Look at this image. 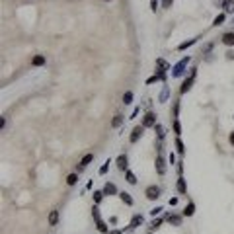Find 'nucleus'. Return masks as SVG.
<instances>
[{
    "label": "nucleus",
    "instance_id": "obj_1",
    "mask_svg": "<svg viewBox=\"0 0 234 234\" xmlns=\"http://www.w3.org/2000/svg\"><path fill=\"white\" fill-rule=\"evenodd\" d=\"M158 197H160V187H158V185H150V187L146 189V199L154 201V199H158Z\"/></svg>",
    "mask_w": 234,
    "mask_h": 234
},
{
    "label": "nucleus",
    "instance_id": "obj_2",
    "mask_svg": "<svg viewBox=\"0 0 234 234\" xmlns=\"http://www.w3.org/2000/svg\"><path fill=\"white\" fill-rule=\"evenodd\" d=\"M142 131H145V127H142V125L135 127V129H133V133H131V137H129V141H131V142H137V141L142 137Z\"/></svg>",
    "mask_w": 234,
    "mask_h": 234
},
{
    "label": "nucleus",
    "instance_id": "obj_3",
    "mask_svg": "<svg viewBox=\"0 0 234 234\" xmlns=\"http://www.w3.org/2000/svg\"><path fill=\"white\" fill-rule=\"evenodd\" d=\"M154 123H156V115H154V113H146L145 119H142V127H154Z\"/></svg>",
    "mask_w": 234,
    "mask_h": 234
},
{
    "label": "nucleus",
    "instance_id": "obj_4",
    "mask_svg": "<svg viewBox=\"0 0 234 234\" xmlns=\"http://www.w3.org/2000/svg\"><path fill=\"white\" fill-rule=\"evenodd\" d=\"M92 215H94V219H96V222H98V230H100V232H108V228H105V225H104L102 221H100L98 209H92Z\"/></svg>",
    "mask_w": 234,
    "mask_h": 234
},
{
    "label": "nucleus",
    "instance_id": "obj_5",
    "mask_svg": "<svg viewBox=\"0 0 234 234\" xmlns=\"http://www.w3.org/2000/svg\"><path fill=\"white\" fill-rule=\"evenodd\" d=\"M222 43L228 45V47H232V45H234V33H232V31H228V33L222 35Z\"/></svg>",
    "mask_w": 234,
    "mask_h": 234
},
{
    "label": "nucleus",
    "instance_id": "obj_6",
    "mask_svg": "<svg viewBox=\"0 0 234 234\" xmlns=\"http://www.w3.org/2000/svg\"><path fill=\"white\" fill-rule=\"evenodd\" d=\"M117 168H119V170H127V156H125V154H121V156L117 158Z\"/></svg>",
    "mask_w": 234,
    "mask_h": 234
},
{
    "label": "nucleus",
    "instance_id": "obj_7",
    "mask_svg": "<svg viewBox=\"0 0 234 234\" xmlns=\"http://www.w3.org/2000/svg\"><path fill=\"white\" fill-rule=\"evenodd\" d=\"M31 65H33V66H43V65H45V57H43V55H37V57H33Z\"/></svg>",
    "mask_w": 234,
    "mask_h": 234
},
{
    "label": "nucleus",
    "instance_id": "obj_8",
    "mask_svg": "<svg viewBox=\"0 0 234 234\" xmlns=\"http://www.w3.org/2000/svg\"><path fill=\"white\" fill-rule=\"evenodd\" d=\"M58 222V211H51V215H49V225L55 226Z\"/></svg>",
    "mask_w": 234,
    "mask_h": 234
},
{
    "label": "nucleus",
    "instance_id": "obj_9",
    "mask_svg": "<svg viewBox=\"0 0 234 234\" xmlns=\"http://www.w3.org/2000/svg\"><path fill=\"white\" fill-rule=\"evenodd\" d=\"M115 191H117V189H115L113 183H105V187H104V193H105V195H113Z\"/></svg>",
    "mask_w": 234,
    "mask_h": 234
},
{
    "label": "nucleus",
    "instance_id": "obj_10",
    "mask_svg": "<svg viewBox=\"0 0 234 234\" xmlns=\"http://www.w3.org/2000/svg\"><path fill=\"white\" fill-rule=\"evenodd\" d=\"M121 123H123V115H115L113 117V121H111V127H121Z\"/></svg>",
    "mask_w": 234,
    "mask_h": 234
},
{
    "label": "nucleus",
    "instance_id": "obj_11",
    "mask_svg": "<svg viewBox=\"0 0 234 234\" xmlns=\"http://www.w3.org/2000/svg\"><path fill=\"white\" fill-rule=\"evenodd\" d=\"M92 160H94V154H86V156H84L82 160H80V166H82V168H84V166H88V164L92 162Z\"/></svg>",
    "mask_w": 234,
    "mask_h": 234
},
{
    "label": "nucleus",
    "instance_id": "obj_12",
    "mask_svg": "<svg viewBox=\"0 0 234 234\" xmlns=\"http://www.w3.org/2000/svg\"><path fill=\"white\" fill-rule=\"evenodd\" d=\"M225 10H226L228 14L234 12V0H225Z\"/></svg>",
    "mask_w": 234,
    "mask_h": 234
},
{
    "label": "nucleus",
    "instance_id": "obj_13",
    "mask_svg": "<svg viewBox=\"0 0 234 234\" xmlns=\"http://www.w3.org/2000/svg\"><path fill=\"white\" fill-rule=\"evenodd\" d=\"M119 197L123 199L127 205H133V199H131V195H129V193H125V191H123V193H119Z\"/></svg>",
    "mask_w": 234,
    "mask_h": 234
},
{
    "label": "nucleus",
    "instance_id": "obj_14",
    "mask_svg": "<svg viewBox=\"0 0 234 234\" xmlns=\"http://www.w3.org/2000/svg\"><path fill=\"white\" fill-rule=\"evenodd\" d=\"M156 168H158V174H164V160H162V156H158V160H156Z\"/></svg>",
    "mask_w": 234,
    "mask_h": 234
},
{
    "label": "nucleus",
    "instance_id": "obj_15",
    "mask_svg": "<svg viewBox=\"0 0 234 234\" xmlns=\"http://www.w3.org/2000/svg\"><path fill=\"white\" fill-rule=\"evenodd\" d=\"M125 178H127V182H129V183H133V185L137 183V178H135V174H133V172H127Z\"/></svg>",
    "mask_w": 234,
    "mask_h": 234
},
{
    "label": "nucleus",
    "instance_id": "obj_16",
    "mask_svg": "<svg viewBox=\"0 0 234 234\" xmlns=\"http://www.w3.org/2000/svg\"><path fill=\"white\" fill-rule=\"evenodd\" d=\"M76 182H78V176H76V174H70V176L66 178V183H68V185H74Z\"/></svg>",
    "mask_w": 234,
    "mask_h": 234
},
{
    "label": "nucleus",
    "instance_id": "obj_17",
    "mask_svg": "<svg viewBox=\"0 0 234 234\" xmlns=\"http://www.w3.org/2000/svg\"><path fill=\"white\" fill-rule=\"evenodd\" d=\"M131 102H133V92H125V96H123V104L129 105Z\"/></svg>",
    "mask_w": 234,
    "mask_h": 234
},
{
    "label": "nucleus",
    "instance_id": "obj_18",
    "mask_svg": "<svg viewBox=\"0 0 234 234\" xmlns=\"http://www.w3.org/2000/svg\"><path fill=\"white\" fill-rule=\"evenodd\" d=\"M178 189L182 191V193L185 191V182H183V178H179V179H178Z\"/></svg>",
    "mask_w": 234,
    "mask_h": 234
},
{
    "label": "nucleus",
    "instance_id": "obj_19",
    "mask_svg": "<svg viewBox=\"0 0 234 234\" xmlns=\"http://www.w3.org/2000/svg\"><path fill=\"white\" fill-rule=\"evenodd\" d=\"M189 86H191V78L183 82V86H182V94H185V92H187V90H189Z\"/></svg>",
    "mask_w": 234,
    "mask_h": 234
},
{
    "label": "nucleus",
    "instance_id": "obj_20",
    "mask_svg": "<svg viewBox=\"0 0 234 234\" xmlns=\"http://www.w3.org/2000/svg\"><path fill=\"white\" fill-rule=\"evenodd\" d=\"M222 22H225V14H221V16H217V18H215V22H213V24H215V25H221Z\"/></svg>",
    "mask_w": 234,
    "mask_h": 234
},
{
    "label": "nucleus",
    "instance_id": "obj_21",
    "mask_svg": "<svg viewBox=\"0 0 234 234\" xmlns=\"http://www.w3.org/2000/svg\"><path fill=\"white\" fill-rule=\"evenodd\" d=\"M193 211H195V207L191 205V203H189L187 207H185V215H187V217H191V215H193Z\"/></svg>",
    "mask_w": 234,
    "mask_h": 234
},
{
    "label": "nucleus",
    "instance_id": "obj_22",
    "mask_svg": "<svg viewBox=\"0 0 234 234\" xmlns=\"http://www.w3.org/2000/svg\"><path fill=\"white\" fill-rule=\"evenodd\" d=\"M176 146H178V152L179 154L183 152V145H182V141H179V139H176Z\"/></svg>",
    "mask_w": 234,
    "mask_h": 234
},
{
    "label": "nucleus",
    "instance_id": "obj_23",
    "mask_svg": "<svg viewBox=\"0 0 234 234\" xmlns=\"http://www.w3.org/2000/svg\"><path fill=\"white\" fill-rule=\"evenodd\" d=\"M141 222H142L141 217H135V219H133V222H131V226H137V225H141Z\"/></svg>",
    "mask_w": 234,
    "mask_h": 234
},
{
    "label": "nucleus",
    "instance_id": "obj_24",
    "mask_svg": "<svg viewBox=\"0 0 234 234\" xmlns=\"http://www.w3.org/2000/svg\"><path fill=\"white\" fill-rule=\"evenodd\" d=\"M193 43H195V39H191V41H187V43H182V45H179V49L183 51L185 47H189V45H193Z\"/></svg>",
    "mask_w": 234,
    "mask_h": 234
},
{
    "label": "nucleus",
    "instance_id": "obj_25",
    "mask_svg": "<svg viewBox=\"0 0 234 234\" xmlns=\"http://www.w3.org/2000/svg\"><path fill=\"white\" fill-rule=\"evenodd\" d=\"M168 221L174 222V225H179V219H178V217H168Z\"/></svg>",
    "mask_w": 234,
    "mask_h": 234
},
{
    "label": "nucleus",
    "instance_id": "obj_26",
    "mask_svg": "<svg viewBox=\"0 0 234 234\" xmlns=\"http://www.w3.org/2000/svg\"><path fill=\"white\" fill-rule=\"evenodd\" d=\"M102 195H104V193H100V191H98V193H94V197H96V201H102Z\"/></svg>",
    "mask_w": 234,
    "mask_h": 234
},
{
    "label": "nucleus",
    "instance_id": "obj_27",
    "mask_svg": "<svg viewBox=\"0 0 234 234\" xmlns=\"http://www.w3.org/2000/svg\"><path fill=\"white\" fill-rule=\"evenodd\" d=\"M174 131H176V133H178V135H179V123H178V121H176V123H174Z\"/></svg>",
    "mask_w": 234,
    "mask_h": 234
},
{
    "label": "nucleus",
    "instance_id": "obj_28",
    "mask_svg": "<svg viewBox=\"0 0 234 234\" xmlns=\"http://www.w3.org/2000/svg\"><path fill=\"white\" fill-rule=\"evenodd\" d=\"M170 4H172V0H164V6H166V8L170 6Z\"/></svg>",
    "mask_w": 234,
    "mask_h": 234
},
{
    "label": "nucleus",
    "instance_id": "obj_29",
    "mask_svg": "<svg viewBox=\"0 0 234 234\" xmlns=\"http://www.w3.org/2000/svg\"><path fill=\"white\" fill-rule=\"evenodd\" d=\"M230 142L234 145V133H230Z\"/></svg>",
    "mask_w": 234,
    "mask_h": 234
}]
</instances>
